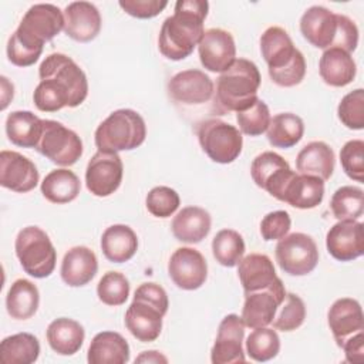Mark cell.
Segmentation results:
<instances>
[{
  "label": "cell",
  "instance_id": "24",
  "mask_svg": "<svg viewBox=\"0 0 364 364\" xmlns=\"http://www.w3.org/2000/svg\"><path fill=\"white\" fill-rule=\"evenodd\" d=\"M212 218L200 206L182 208L172 219V233L182 243L195 245L202 242L210 232Z\"/></svg>",
  "mask_w": 364,
  "mask_h": 364
},
{
  "label": "cell",
  "instance_id": "38",
  "mask_svg": "<svg viewBox=\"0 0 364 364\" xmlns=\"http://www.w3.org/2000/svg\"><path fill=\"white\" fill-rule=\"evenodd\" d=\"M330 209L337 220H358L364 212V192L358 186L338 188L330 200Z\"/></svg>",
  "mask_w": 364,
  "mask_h": 364
},
{
  "label": "cell",
  "instance_id": "47",
  "mask_svg": "<svg viewBox=\"0 0 364 364\" xmlns=\"http://www.w3.org/2000/svg\"><path fill=\"white\" fill-rule=\"evenodd\" d=\"M304 75H306V60L300 50L296 53V55L287 65L274 71H269L270 80L276 85L284 87V88L299 85L304 80Z\"/></svg>",
  "mask_w": 364,
  "mask_h": 364
},
{
  "label": "cell",
  "instance_id": "2",
  "mask_svg": "<svg viewBox=\"0 0 364 364\" xmlns=\"http://www.w3.org/2000/svg\"><path fill=\"white\" fill-rule=\"evenodd\" d=\"M64 30L63 11L50 3L31 6L7 41V58L17 67H30L41 55L44 43Z\"/></svg>",
  "mask_w": 364,
  "mask_h": 364
},
{
  "label": "cell",
  "instance_id": "36",
  "mask_svg": "<svg viewBox=\"0 0 364 364\" xmlns=\"http://www.w3.org/2000/svg\"><path fill=\"white\" fill-rule=\"evenodd\" d=\"M304 134L303 119L293 112H280L270 118L266 129L267 141L274 148L287 149L297 145Z\"/></svg>",
  "mask_w": 364,
  "mask_h": 364
},
{
  "label": "cell",
  "instance_id": "27",
  "mask_svg": "<svg viewBox=\"0 0 364 364\" xmlns=\"http://www.w3.org/2000/svg\"><path fill=\"white\" fill-rule=\"evenodd\" d=\"M260 51L267 64V70L274 71L287 65L299 48L294 47L289 33L284 28L272 26L260 36Z\"/></svg>",
  "mask_w": 364,
  "mask_h": 364
},
{
  "label": "cell",
  "instance_id": "49",
  "mask_svg": "<svg viewBox=\"0 0 364 364\" xmlns=\"http://www.w3.org/2000/svg\"><path fill=\"white\" fill-rule=\"evenodd\" d=\"M358 46V28L355 23L344 16L337 14V33L330 48H341L347 53H353Z\"/></svg>",
  "mask_w": 364,
  "mask_h": 364
},
{
  "label": "cell",
  "instance_id": "12",
  "mask_svg": "<svg viewBox=\"0 0 364 364\" xmlns=\"http://www.w3.org/2000/svg\"><path fill=\"white\" fill-rule=\"evenodd\" d=\"M284 296L286 289L280 277L266 289L245 293V304L240 316L245 326L249 328H257L272 324Z\"/></svg>",
  "mask_w": 364,
  "mask_h": 364
},
{
  "label": "cell",
  "instance_id": "9",
  "mask_svg": "<svg viewBox=\"0 0 364 364\" xmlns=\"http://www.w3.org/2000/svg\"><path fill=\"white\" fill-rule=\"evenodd\" d=\"M274 253L279 267L290 276H306L318 263V249L314 239L301 232L282 237Z\"/></svg>",
  "mask_w": 364,
  "mask_h": 364
},
{
  "label": "cell",
  "instance_id": "6",
  "mask_svg": "<svg viewBox=\"0 0 364 364\" xmlns=\"http://www.w3.org/2000/svg\"><path fill=\"white\" fill-rule=\"evenodd\" d=\"M14 250L23 270L31 277H48L55 269V247L48 235L38 226L23 228L17 233Z\"/></svg>",
  "mask_w": 364,
  "mask_h": 364
},
{
  "label": "cell",
  "instance_id": "1",
  "mask_svg": "<svg viewBox=\"0 0 364 364\" xmlns=\"http://www.w3.org/2000/svg\"><path fill=\"white\" fill-rule=\"evenodd\" d=\"M40 82L33 92L34 105L43 112L81 105L88 95V81L81 67L63 53L47 55L38 67Z\"/></svg>",
  "mask_w": 364,
  "mask_h": 364
},
{
  "label": "cell",
  "instance_id": "51",
  "mask_svg": "<svg viewBox=\"0 0 364 364\" xmlns=\"http://www.w3.org/2000/svg\"><path fill=\"white\" fill-rule=\"evenodd\" d=\"M135 299H142L146 300L149 303H152L154 306H156L164 314H166L168 307H169V300H168V294L164 290L162 286L148 282V283H142L139 287H136Z\"/></svg>",
  "mask_w": 364,
  "mask_h": 364
},
{
  "label": "cell",
  "instance_id": "17",
  "mask_svg": "<svg viewBox=\"0 0 364 364\" xmlns=\"http://www.w3.org/2000/svg\"><path fill=\"white\" fill-rule=\"evenodd\" d=\"M327 252L340 262L364 255V225L358 220H338L326 235Z\"/></svg>",
  "mask_w": 364,
  "mask_h": 364
},
{
  "label": "cell",
  "instance_id": "30",
  "mask_svg": "<svg viewBox=\"0 0 364 364\" xmlns=\"http://www.w3.org/2000/svg\"><path fill=\"white\" fill-rule=\"evenodd\" d=\"M101 250L112 263H124L138 250L136 233L128 225H111L101 236Z\"/></svg>",
  "mask_w": 364,
  "mask_h": 364
},
{
  "label": "cell",
  "instance_id": "46",
  "mask_svg": "<svg viewBox=\"0 0 364 364\" xmlns=\"http://www.w3.org/2000/svg\"><path fill=\"white\" fill-rule=\"evenodd\" d=\"M340 162L346 175L355 181H364V141H347L340 151Z\"/></svg>",
  "mask_w": 364,
  "mask_h": 364
},
{
  "label": "cell",
  "instance_id": "39",
  "mask_svg": "<svg viewBox=\"0 0 364 364\" xmlns=\"http://www.w3.org/2000/svg\"><path fill=\"white\" fill-rule=\"evenodd\" d=\"M212 253L219 264L235 267L245 255V240L239 232L222 229L212 240Z\"/></svg>",
  "mask_w": 364,
  "mask_h": 364
},
{
  "label": "cell",
  "instance_id": "13",
  "mask_svg": "<svg viewBox=\"0 0 364 364\" xmlns=\"http://www.w3.org/2000/svg\"><path fill=\"white\" fill-rule=\"evenodd\" d=\"M168 274L176 287L196 290L206 282L208 263L199 250L178 247L168 262Z\"/></svg>",
  "mask_w": 364,
  "mask_h": 364
},
{
  "label": "cell",
  "instance_id": "50",
  "mask_svg": "<svg viewBox=\"0 0 364 364\" xmlns=\"http://www.w3.org/2000/svg\"><path fill=\"white\" fill-rule=\"evenodd\" d=\"M119 7L136 18L156 17L168 6L166 0H119Z\"/></svg>",
  "mask_w": 364,
  "mask_h": 364
},
{
  "label": "cell",
  "instance_id": "23",
  "mask_svg": "<svg viewBox=\"0 0 364 364\" xmlns=\"http://www.w3.org/2000/svg\"><path fill=\"white\" fill-rule=\"evenodd\" d=\"M98 260L95 253L87 246H74L63 257L60 274L70 287L88 284L97 274Z\"/></svg>",
  "mask_w": 364,
  "mask_h": 364
},
{
  "label": "cell",
  "instance_id": "42",
  "mask_svg": "<svg viewBox=\"0 0 364 364\" xmlns=\"http://www.w3.org/2000/svg\"><path fill=\"white\" fill-rule=\"evenodd\" d=\"M97 296L107 306H121L129 296V282L119 272H107L97 284Z\"/></svg>",
  "mask_w": 364,
  "mask_h": 364
},
{
  "label": "cell",
  "instance_id": "22",
  "mask_svg": "<svg viewBox=\"0 0 364 364\" xmlns=\"http://www.w3.org/2000/svg\"><path fill=\"white\" fill-rule=\"evenodd\" d=\"M300 31L311 46L327 50L337 33V14L327 7L311 6L300 18Z\"/></svg>",
  "mask_w": 364,
  "mask_h": 364
},
{
  "label": "cell",
  "instance_id": "33",
  "mask_svg": "<svg viewBox=\"0 0 364 364\" xmlns=\"http://www.w3.org/2000/svg\"><path fill=\"white\" fill-rule=\"evenodd\" d=\"M43 131V119L31 111H13L6 118L9 141L21 148H36Z\"/></svg>",
  "mask_w": 364,
  "mask_h": 364
},
{
  "label": "cell",
  "instance_id": "7",
  "mask_svg": "<svg viewBox=\"0 0 364 364\" xmlns=\"http://www.w3.org/2000/svg\"><path fill=\"white\" fill-rule=\"evenodd\" d=\"M202 151L218 164H232L242 152L243 136L239 128L219 118H209L198 125Z\"/></svg>",
  "mask_w": 364,
  "mask_h": 364
},
{
  "label": "cell",
  "instance_id": "53",
  "mask_svg": "<svg viewBox=\"0 0 364 364\" xmlns=\"http://www.w3.org/2000/svg\"><path fill=\"white\" fill-rule=\"evenodd\" d=\"M0 81H1V109H6L9 102L14 97V85L4 75L0 77Z\"/></svg>",
  "mask_w": 364,
  "mask_h": 364
},
{
  "label": "cell",
  "instance_id": "25",
  "mask_svg": "<svg viewBox=\"0 0 364 364\" xmlns=\"http://www.w3.org/2000/svg\"><path fill=\"white\" fill-rule=\"evenodd\" d=\"M237 276L245 293L257 291L273 284L279 277L269 256L250 253L237 263Z\"/></svg>",
  "mask_w": 364,
  "mask_h": 364
},
{
  "label": "cell",
  "instance_id": "40",
  "mask_svg": "<svg viewBox=\"0 0 364 364\" xmlns=\"http://www.w3.org/2000/svg\"><path fill=\"white\" fill-rule=\"evenodd\" d=\"M280 351V338L276 330L270 327H257L246 338V353L257 363L274 358Z\"/></svg>",
  "mask_w": 364,
  "mask_h": 364
},
{
  "label": "cell",
  "instance_id": "52",
  "mask_svg": "<svg viewBox=\"0 0 364 364\" xmlns=\"http://www.w3.org/2000/svg\"><path fill=\"white\" fill-rule=\"evenodd\" d=\"M340 348H343L348 363H363L364 360V331L350 337Z\"/></svg>",
  "mask_w": 364,
  "mask_h": 364
},
{
  "label": "cell",
  "instance_id": "44",
  "mask_svg": "<svg viewBox=\"0 0 364 364\" xmlns=\"http://www.w3.org/2000/svg\"><path fill=\"white\" fill-rule=\"evenodd\" d=\"M338 119L348 129L364 128V90L357 88L346 94L337 107Z\"/></svg>",
  "mask_w": 364,
  "mask_h": 364
},
{
  "label": "cell",
  "instance_id": "3",
  "mask_svg": "<svg viewBox=\"0 0 364 364\" xmlns=\"http://www.w3.org/2000/svg\"><path fill=\"white\" fill-rule=\"evenodd\" d=\"M208 11L206 0L176 1L173 14L164 20L159 30L158 48L161 54L172 61L189 57L205 33L203 21Z\"/></svg>",
  "mask_w": 364,
  "mask_h": 364
},
{
  "label": "cell",
  "instance_id": "21",
  "mask_svg": "<svg viewBox=\"0 0 364 364\" xmlns=\"http://www.w3.org/2000/svg\"><path fill=\"white\" fill-rule=\"evenodd\" d=\"M165 314L152 303L142 299H132L125 311L127 330L142 343L155 341L162 330V317Z\"/></svg>",
  "mask_w": 364,
  "mask_h": 364
},
{
  "label": "cell",
  "instance_id": "32",
  "mask_svg": "<svg viewBox=\"0 0 364 364\" xmlns=\"http://www.w3.org/2000/svg\"><path fill=\"white\" fill-rule=\"evenodd\" d=\"M324 181L317 176L297 173L289 182L283 200L297 209H313L323 202Z\"/></svg>",
  "mask_w": 364,
  "mask_h": 364
},
{
  "label": "cell",
  "instance_id": "18",
  "mask_svg": "<svg viewBox=\"0 0 364 364\" xmlns=\"http://www.w3.org/2000/svg\"><path fill=\"white\" fill-rule=\"evenodd\" d=\"M37 166L27 156L16 151L0 152V185L17 193L33 191L38 183Z\"/></svg>",
  "mask_w": 364,
  "mask_h": 364
},
{
  "label": "cell",
  "instance_id": "16",
  "mask_svg": "<svg viewBox=\"0 0 364 364\" xmlns=\"http://www.w3.org/2000/svg\"><path fill=\"white\" fill-rule=\"evenodd\" d=\"M168 92L175 102L183 105H202L215 94V84L208 74L191 68L175 74L168 81Z\"/></svg>",
  "mask_w": 364,
  "mask_h": 364
},
{
  "label": "cell",
  "instance_id": "28",
  "mask_svg": "<svg viewBox=\"0 0 364 364\" xmlns=\"http://www.w3.org/2000/svg\"><path fill=\"white\" fill-rule=\"evenodd\" d=\"M321 80L330 87H346L354 81L357 65L350 53L341 48H327L318 63Z\"/></svg>",
  "mask_w": 364,
  "mask_h": 364
},
{
  "label": "cell",
  "instance_id": "48",
  "mask_svg": "<svg viewBox=\"0 0 364 364\" xmlns=\"http://www.w3.org/2000/svg\"><path fill=\"white\" fill-rule=\"evenodd\" d=\"M291 219L286 210H273L262 219L260 235L266 242L280 240L289 233Z\"/></svg>",
  "mask_w": 364,
  "mask_h": 364
},
{
  "label": "cell",
  "instance_id": "5",
  "mask_svg": "<svg viewBox=\"0 0 364 364\" xmlns=\"http://www.w3.org/2000/svg\"><path fill=\"white\" fill-rule=\"evenodd\" d=\"M146 125L134 109L121 108L111 112L95 129L94 141L98 151H132L144 144Z\"/></svg>",
  "mask_w": 364,
  "mask_h": 364
},
{
  "label": "cell",
  "instance_id": "35",
  "mask_svg": "<svg viewBox=\"0 0 364 364\" xmlns=\"http://www.w3.org/2000/svg\"><path fill=\"white\" fill-rule=\"evenodd\" d=\"M40 189L48 202L64 205L73 202L80 195L81 182L73 171L58 168L46 175Z\"/></svg>",
  "mask_w": 364,
  "mask_h": 364
},
{
  "label": "cell",
  "instance_id": "15",
  "mask_svg": "<svg viewBox=\"0 0 364 364\" xmlns=\"http://www.w3.org/2000/svg\"><path fill=\"white\" fill-rule=\"evenodd\" d=\"M198 53L200 64L210 73H223L236 60L233 36L223 28H209L203 33Z\"/></svg>",
  "mask_w": 364,
  "mask_h": 364
},
{
  "label": "cell",
  "instance_id": "14",
  "mask_svg": "<svg viewBox=\"0 0 364 364\" xmlns=\"http://www.w3.org/2000/svg\"><path fill=\"white\" fill-rule=\"evenodd\" d=\"M245 327L242 317L235 313L222 318L215 344L210 350V361L213 364H236L246 361L242 346Z\"/></svg>",
  "mask_w": 364,
  "mask_h": 364
},
{
  "label": "cell",
  "instance_id": "41",
  "mask_svg": "<svg viewBox=\"0 0 364 364\" xmlns=\"http://www.w3.org/2000/svg\"><path fill=\"white\" fill-rule=\"evenodd\" d=\"M304 318H306L304 301L294 293H286L284 300L279 306L272 323L276 330L293 331L304 323Z\"/></svg>",
  "mask_w": 364,
  "mask_h": 364
},
{
  "label": "cell",
  "instance_id": "11",
  "mask_svg": "<svg viewBox=\"0 0 364 364\" xmlns=\"http://www.w3.org/2000/svg\"><path fill=\"white\" fill-rule=\"evenodd\" d=\"M124 165L118 152L97 151L87 164V189L98 198L112 195L121 185Z\"/></svg>",
  "mask_w": 364,
  "mask_h": 364
},
{
  "label": "cell",
  "instance_id": "45",
  "mask_svg": "<svg viewBox=\"0 0 364 364\" xmlns=\"http://www.w3.org/2000/svg\"><path fill=\"white\" fill-rule=\"evenodd\" d=\"M145 205L152 216L169 218L178 210L181 198L178 192L169 186H155L148 192Z\"/></svg>",
  "mask_w": 364,
  "mask_h": 364
},
{
  "label": "cell",
  "instance_id": "37",
  "mask_svg": "<svg viewBox=\"0 0 364 364\" xmlns=\"http://www.w3.org/2000/svg\"><path fill=\"white\" fill-rule=\"evenodd\" d=\"M40 343L30 333H17L0 343V358L4 364H31L38 360Z\"/></svg>",
  "mask_w": 364,
  "mask_h": 364
},
{
  "label": "cell",
  "instance_id": "19",
  "mask_svg": "<svg viewBox=\"0 0 364 364\" xmlns=\"http://www.w3.org/2000/svg\"><path fill=\"white\" fill-rule=\"evenodd\" d=\"M327 323L338 347L350 337L364 331L361 304L351 297L337 299L327 313Z\"/></svg>",
  "mask_w": 364,
  "mask_h": 364
},
{
  "label": "cell",
  "instance_id": "31",
  "mask_svg": "<svg viewBox=\"0 0 364 364\" xmlns=\"http://www.w3.org/2000/svg\"><path fill=\"white\" fill-rule=\"evenodd\" d=\"M46 336L53 351L60 355H73L82 347L85 331L78 321L60 317L48 324Z\"/></svg>",
  "mask_w": 364,
  "mask_h": 364
},
{
  "label": "cell",
  "instance_id": "20",
  "mask_svg": "<svg viewBox=\"0 0 364 364\" xmlns=\"http://www.w3.org/2000/svg\"><path fill=\"white\" fill-rule=\"evenodd\" d=\"M64 14V33L78 43L94 40L101 31V14L90 1H73L67 4Z\"/></svg>",
  "mask_w": 364,
  "mask_h": 364
},
{
  "label": "cell",
  "instance_id": "10",
  "mask_svg": "<svg viewBox=\"0 0 364 364\" xmlns=\"http://www.w3.org/2000/svg\"><path fill=\"white\" fill-rule=\"evenodd\" d=\"M250 175L259 188L282 202L284 191L296 172L282 155L273 151H264L253 159Z\"/></svg>",
  "mask_w": 364,
  "mask_h": 364
},
{
  "label": "cell",
  "instance_id": "34",
  "mask_svg": "<svg viewBox=\"0 0 364 364\" xmlns=\"http://www.w3.org/2000/svg\"><path fill=\"white\" fill-rule=\"evenodd\" d=\"M40 304V293L37 286L27 279H17L11 283L6 296V309L14 320L31 318Z\"/></svg>",
  "mask_w": 364,
  "mask_h": 364
},
{
  "label": "cell",
  "instance_id": "8",
  "mask_svg": "<svg viewBox=\"0 0 364 364\" xmlns=\"http://www.w3.org/2000/svg\"><path fill=\"white\" fill-rule=\"evenodd\" d=\"M34 149L58 166H71L82 155V141L61 122L43 119V131Z\"/></svg>",
  "mask_w": 364,
  "mask_h": 364
},
{
  "label": "cell",
  "instance_id": "4",
  "mask_svg": "<svg viewBox=\"0 0 364 364\" xmlns=\"http://www.w3.org/2000/svg\"><path fill=\"white\" fill-rule=\"evenodd\" d=\"M260 73L257 65L247 58H236L233 64L220 73L216 82L215 102L220 112H240L252 107L260 87Z\"/></svg>",
  "mask_w": 364,
  "mask_h": 364
},
{
  "label": "cell",
  "instance_id": "54",
  "mask_svg": "<svg viewBox=\"0 0 364 364\" xmlns=\"http://www.w3.org/2000/svg\"><path fill=\"white\" fill-rule=\"evenodd\" d=\"M135 363H168V358L159 351L149 350V351H142L135 358Z\"/></svg>",
  "mask_w": 364,
  "mask_h": 364
},
{
  "label": "cell",
  "instance_id": "26",
  "mask_svg": "<svg viewBox=\"0 0 364 364\" xmlns=\"http://www.w3.org/2000/svg\"><path fill=\"white\" fill-rule=\"evenodd\" d=\"M334 151L323 141H311L304 145L296 158L297 173L317 176L321 181L331 178L334 171Z\"/></svg>",
  "mask_w": 364,
  "mask_h": 364
},
{
  "label": "cell",
  "instance_id": "43",
  "mask_svg": "<svg viewBox=\"0 0 364 364\" xmlns=\"http://www.w3.org/2000/svg\"><path fill=\"white\" fill-rule=\"evenodd\" d=\"M270 111L267 104L257 98L256 102L245 111L236 112L239 131L249 136H259L266 132L270 122Z\"/></svg>",
  "mask_w": 364,
  "mask_h": 364
},
{
  "label": "cell",
  "instance_id": "29",
  "mask_svg": "<svg viewBox=\"0 0 364 364\" xmlns=\"http://www.w3.org/2000/svg\"><path fill=\"white\" fill-rule=\"evenodd\" d=\"M128 360V341L117 331L95 334L87 351V361L90 364H125Z\"/></svg>",
  "mask_w": 364,
  "mask_h": 364
}]
</instances>
